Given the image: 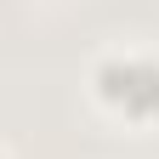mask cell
Instances as JSON below:
<instances>
[{"label": "cell", "instance_id": "obj_1", "mask_svg": "<svg viewBox=\"0 0 159 159\" xmlns=\"http://www.w3.org/2000/svg\"><path fill=\"white\" fill-rule=\"evenodd\" d=\"M91 97L125 125H159V51L108 46L91 63Z\"/></svg>", "mask_w": 159, "mask_h": 159}, {"label": "cell", "instance_id": "obj_2", "mask_svg": "<svg viewBox=\"0 0 159 159\" xmlns=\"http://www.w3.org/2000/svg\"><path fill=\"white\" fill-rule=\"evenodd\" d=\"M0 159H6V153H0Z\"/></svg>", "mask_w": 159, "mask_h": 159}]
</instances>
